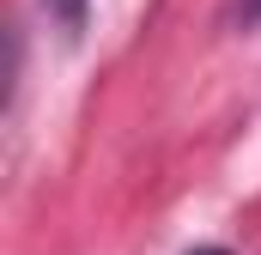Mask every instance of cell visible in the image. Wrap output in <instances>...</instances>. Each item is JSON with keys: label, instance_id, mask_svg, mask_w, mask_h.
<instances>
[{"label": "cell", "instance_id": "3957f363", "mask_svg": "<svg viewBox=\"0 0 261 255\" xmlns=\"http://www.w3.org/2000/svg\"><path fill=\"white\" fill-rule=\"evenodd\" d=\"M189 255H231V249H219V243H200V249H189Z\"/></svg>", "mask_w": 261, "mask_h": 255}, {"label": "cell", "instance_id": "7a4b0ae2", "mask_svg": "<svg viewBox=\"0 0 261 255\" xmlns=\"http://www.w3.org/2000/svg\"><path fill=\"white\" fill-rule=\"evenodd\" d=\"M237 18L243 24H261V0H237Z\"/></svg>", "mask_w": 261, "mask_h": 255}, {"label": "cell", "instance_id": "6da1fadb", "mask_svg": "<svg viewBox=\"0 0 261 255\" xmlns=\"http://www.w3.org/2000/svg\"><path fill=\"white\" fill-rule=\"evenodd\" d=\"M49 12H55V24H61V31H85L91 0H49Z\"/></svg>", "mask_w": 261, "mask_h": 255}]
</instances>
